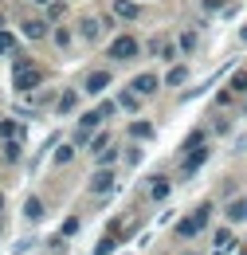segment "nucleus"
<instances>
[{
	"instance_id": "1",
	"label": "nucleus",
	"mask_w": 247,
	"mask_h": 255,
	"mask_svg": "<svg viewBox=\"0 0 247 255\" xmlns=\"http://www.w3.org/2000/svg\"><path fill=\"white\" fill-rule=\"evenodd\" d=\"M43 83V71L35 63H28V59H16V71H12V87L20 91V95H28V91H35Z\"/></svg>"
},
{
	"instance_id": "2",
	"label": "nucleus",
	"mask_w": 247,
	"mask_h": 255,
	"mask_svg": "<svg viewBox=\"0 0 247 255\" xmlns=\"http://www.w3.org/2000/svg\"><path fill=\"white\" fill-rule=\"evenodd\" d=\"M98 126H102V110H87V114L79 118V126H75V145L87 149V145L94 141V133H102Z\"/></svg>"
},
{
	"instance_id": "3",
	"label": "nucleus",
	"mask_w": 247,
	"mask_h": 255,
	"mask_svg": "<svg viewBox=\"0 0 247 255\" xmlns=\"http://www.w3.org/2000/svg\"><path fill=\"white\" fill-rule=\"evenodd\" d=\"M114 63H129V59H137L141 55V43L133 39V35H118L114 43H110V51H106Z\"/></svg>"
},
{
	"instance_id": "4",
	"label": "nucleus",
	"mask_w": 247,
	"mask_h": 255,
	"mask_svg": "<svg viewBox=\"0 0 247 255\" xmlns=\"http://www.w3.org/2000/svg\"><path fill=\"white\" fill-rule=\"evenodd\" d=\"M114 185H118V173L114 169H94L91 181H87V192L91 196H106V192H114Z\"/></svg>"
},
{
	"instance_id": "5",
	"label": "nucleus",
	"mask_w": 247,
	"mask_h": 255,
	"mask_svg": "<svg viewBox=\"0 0 247 255\" xmlns=\"http://www.w3.org/2000/svg\"><path fill=\"white\" fill-rule=\"evenodd\" d=\"M129 91H133L137 98H153L157 91H161V79H157L153 71H141V75H137V79L129 83Z\"/></svg>"
},
{
	"instance_id": "6",
	"label": "nucleus",
	"mask_w": 247,
	"mask_h": 255,
	"mask_svg": "<svg viewBox=\"0 0 247 255\" xmlns=\"http://www.w3.org/2000/svg\"><path fill=\"white\" fill-rule=\"evenodd\" d=\"M110 83H114V79H110V71H91V75L83 79V91H87V95H102Z\"/></svg>"
},
{
	"instance_id": "7",
	"label": "nucleus",
	"mask_w": 247,
	"mask_h": 255,
	"mask_svg": "<svg viewBox=\"0 0 247 255\" xmlns=\"http://www.w3.org/2000/svg\"><path fill=\"white\" fill-rule=\"evenodd\" d=\"M208 153H212L208 145H204V149H196V153H188V157H185V165H181V173H185V177H192V173H196V169H200V165L208 161Z\"/></svg>"
},
{
	"instance_id": "8",
	"label": "nucleus",
	"mask_w": 247,
	"mask_h": 255,
	"mask_svg": "<svg viewBox=\"0 0 247 255\" xmlns=\"http://www.w3.org/2000/svg\"><path fill=\"white\" fill-rule=\"evenodd\" d=\"M137 12H141L137 0H114V16L118 20H137Z\"/></svg>"
},
{
	"instance_id": "9",
	"label": "nucleus",
	"mask_w": 247,
	"mask_h": 255,
	"mask_svg": "<svg viewBox=\"0 0 247 255\" xmlns=\"http://www.w3.org/2000/svg\"><path fill=\"white\" fill-rule=\"evenodd\" d=\"M129 137H133V141H149V137H153V126H149L145 118H133V122H129Z\"/></svg>"
},
{
	"instance_id": "10",
	"label": "nucleus",
	"mask_w": 247,
	"mask_h": 255,
	"mask_svg": "<svg viewBox=\"0 0 247 255\" xmlns=\"http://www.w3.org/2000/svg\"><path fill=\"white\" fill-rule=\"evenodd\" d=\"M196 232H204V228L196 224V216H185V220H177V240H192Z\"/></svg>"
},
{
	"instance_id": "11",
	"label": "nucleus",
	"mask_w": 247,
	"mask_h": 255,
	"mask_svg": "<svg viewBox=\"0 0 247 255\" xmlns=\"http://www.w3.org/2000/svg\"><path fill=\"white\" fill-rule=\"evenodd\" d=\"M79 35H83V39H98V35H102V20H94V16L79 20Z\"/></svg>"
},
{
	"instance_id": "12",
	"label": "nucleus",
	"mask_w": 247,
	"mask_h": 255,
	"mask_svg": "<svg viewBox=\"0 0 247 255\" xmlns=\"http://www.w3.org/2000/svg\"><path fill=\"white\" fill-rule=\"evenodd\" d=\"M20 133H24V126H20L16 118H4V122H0V137H4V141H16Z\"/></svg>"
},
{
	"instance_id": "13",
	"label": "nucleus",
	"mask_w": 247,
	"mask_h": 255,
	"mask_svg": "<svg viewBox=\"0 0 247 255\" xmlns=\"http://www.w3.org/2000/svg\"><path fill=\"white\" fill-rule=\"evenodd\" d=\"M24 216H28L31 224L43 220V200H39V196H28V204H24Z\"/></svg>"
},
{
	"instance_id": "14",
	"label": "nucleus",
	"mask_w": 247,
	"mask_h": 255,
	"mask_svg": "<svg viewBox=\"0 0 247 255\" xmlns=\"http://www.w3.org/2000/svg\"><path fill=\"white\" fill-rule=\"evenodd\" d=\"M75 106H79V91H63L55 110H59V114H75Z\"/></svg>"
},
{
	"instance_id": "15",
	"label": "nucleus",
	"mask_w": 247,
	"mask_h": 255,
	"mask_svg": "<svg viewBox=\"0 0 247 255\" xmlns=\"http://www.w3.org/2000/svg\"><path fill=\"white\" fill-rule=\"evenodd\" d=\"M43 35H47L43 20H24V39H43Z\"/></svg>"
},
{
	"instance_id": "16",
	"label": "nucleus",
	"mask_w": 247,
	"mask_h": 255,
	"mask_svg": "<svg viewBox=\"0 0 247 255\" xmlns=\"http://www.w3.org/2000/svg\"><path fill=\"white\" fill-rule=\"evenodd\" d=\"M196 149H204V129H192L181 145V153H196Z\"/></svg>"
},
{
	"instance_id": "17",
	"label": "nucleus",
	"mask_w": 247,
	"mask_h": 255,
	"mask_svg": "<svg viewBox=\"0 0 247 255\" xmlns=\"http://www.w3.org/2000/svg\"><path fill=\"white\" fill-rule=\"evenodd\" d=\"M228 220H232V224H244L247 220V200H232V204H228Z\"/></svg>"
},
{
	"instance_id": "18",
	"label": "nucleus",
	"mask_w": 247,
	"mask_h": 255,
	"mask_svg": "<svg viewBox=\"0 0 247 255\" xmlns=\"http://www.w3.org/2000/svg\"><path fill=\"white\" fill-rule=\"evenodd\" d=\"M118 106H122V110H129V114H133V110L141 106V98L133 95V91H118Z\"/></svg>"
},
{
	"instance_id": "19",
	"label": "nucleus",
	"mask_w": 247,
	"mask_h": 255,
	"mask_svg": "<svg viewBox=\"0 0 247 255\" xmlns=\"http://www.w3.org/2000/svg\"><path fill=\"white\" fill-rule=\"evenodd\" d=\"M185 79H188V67H185V63H177L173 71H169V75H165V83H169V87H181Z\"/></svg>"
},
{
	"instance_id": "20",
	"label": "nucleus",
	"mask_w": 247,
	"mask_h": 255,
	"mask_svg": "<svg viewBox=\"0 0 247 255\" xmlns=\"http://www.w3.org/2000/svg\"><path fill=\"white\" fill-rule=\"evenodd\" d=\"M87 149H91V153H106V149H110V133H106V129H102V133H94V141L87 145Z\"/></svg>"
},
{
	"instance_id": "21",
	"label": "nucleus",
	"mask_w": 247,
	"mask_h": 255,
	"mask_svg": "<svg viewBox=\"0 0 247 255\" xmlns=\"http://www.w3.org/2000/svg\"><path fill=\"white\" fill-rule=\"evenodd\" d=\"M232 95H247V71H232Z\"/></svg>"
},
{
	"instance_id": "22",
	"label": "nucleus",
	"mask_w": 247,
	"mask_h": 255,
	"mask_svg": "<svg viewBox=\"0 0 247 255\" xmlns=\"http://www.w3.org/2000/svg\"><path fill=\"white\" fill-rule=\"evenodd\" d=\"M149 196H153V200H165V196H169V181H165V177H157L153 185H149Z\"/></svg>"
},
{
	"instance_id": "23",
	"label": "nucleus",
	"mask_w": 247,
	"mask_h": 255,
	"mask_svg": "<svg viewBox=\"0 0 247 255\" xmlns=\"http://www.w3.org/2000/svg\"><path fill=\"white\" fill-rule=\"evenodd\" d=\"M114 248H118V244H114V236H102V240L94 244V255H114Z\"/></svg>"
},
{
	"instance_id": "24",
	"label": "nucleus",
	"mask_w": 247,
	"mask_h": 255,
	"mask_svg": "<svg viewBox=\"0 0 247 255\" xmlns=\"http://www.w3.org/2000/svg\"><path fill=\"white\" fill-rule=\"evenodd\" d=\"M71 157H75V145H59V149L51 153V161H55V165H67Z\"/></svg>"
},
{
	"instance_id": "25",
	"label": "nucleus",
	"mask_w": 247,
	"mask_h": 255,
	"mask_svg": "<svg viewBox=\"0 0 247 255\" xmlns=\"http://www.w3.org/2000/svg\"><path fill=\"white\" fill-rule=\"evenodd\" d=\"M192 216H196L200 228H208V220H212V204H196V212H192Z\"/></svg>"
},
{
	"instance_id": "26",
	"label": "nucleus",
	"mask_w": 247,
	"mask_h": 255,
	"mask_svg": "<svg viewBox=\"0 0 247 255\" xmlns=\"http://www.w3.org/2000/svg\"><path fill=\"white\" fill-rule=\"evenodd\" d=\"M212 244H216L220 252H228V248H232V232H228V228H220L216 236H212Z\"/></svg>"
},
{
	"instance_id": "27",
	"label": "nucleus",
	"mask_w": 247,
	"mask_h": 255,
	"mask_svg": "<svg viewBox=\"0 0 247 255\" xmlns=\"http://www.w3.org/2000/svg\"><path fill=\"white\" fill-rule=\"evenodd\" d=\"M114 161H118V145H110L106 153H98V169H110Z\"/></svg>"
},
{
	"instance_id": "28",
	"label": "nucleus",
	"mask_w": 247,
	"mask_h": 255,
	"mask_svg": "<svg viewBox=\"0 0 247 255\" xmlns=\"http://www.w3.org/2000/svg\"><path fill=\"white\" fill-rule=\"evenodd\" d=\"M8 47H16V35H12V32H0V55H4Z\"/></svg>"
},
{
	"instance_id": "29",
	"label": "nucleus",
	"mask_w": 247,
	"mask_h": 255,
	"mask_svg": "<svg viewBox=\"0 0 247 255\" xmlns=\"http://www.w3.org/2000/svg\"><path fill=\"white\" fill-rule=\"evenodd\" d=\"M4 157L16 161V157H20V145H16V141H4Z\"/></svg>"
},
{
	"instance_id": "30",
	"label": "nucleus",
	"mask_w": 247,
	"mask_h": 255,
	"mask_svg": "<svg viewBox=\"0 0 247 255\" xmlns=\"http://www.w3.org/2000/svg\"><path fill=\"white\" fill-rule=\"evenodd\" d=\"M181 47H185V51H192V47H196V32H185V35H181Z\"/></svg>"
},
{
	"instance_id": "31",
	"label": "nucleus",
	"mask_w": 247,
	"mask_h": 255,
	"mask_svg": "<svg viewBox=\"0 0 247 255\" xmlns=\"http://www.w3.org/2000/svg\"><path fill=\"white\" fill-rule=\"evenodd\" d=\"M55 43H59V47H67V43H71V32H67V28H55Z\"/></svg>"
},
{
	"instance_id": "32",
	"label": "nucleus",
	"mask_w": 247,
	"mask_h": 255,
	"mask_svg": "<svg viewBox=\"0 0 247 255\" xmlns=\"http://www.w3.org/2000/svg\"><path fill=\"white\" fill-rule=\"evenodd\" d=\"M75 232H79V216H71V220L63 224V236H75Z\"/></svg>"
},
{
	"instance_id": "33",
	"label": "nucleus",
	"mask_w": 247,
	"mask_h": 255,
	"mask_svg": "<svg viewBox=\"0 0 247 255\" xmlns=\"http://www.w3.org/2000/svg\"><path fill=\"white\" fill-rule=\"evenodd\" d=\"M35 4H47V8H51V4H55V0H35Z\"/></svg>"
},
{
	"instance_id": "34",
	"label": "nucleus",
	"mask_w": 247,
	"mask_h": 255,
	"mask_svg": "<svg viewBox=\"0 0 247 255\" xmlns=\"http://www.w3.org/2000/svg\"><path fill=\"white\" fill-rule=\"evenodd\" d=\"M240 39H244V43H247V28H244V32H240Z\"/></svg>"
},
{
	"instance_id": "35",
	"label": "nucleus",
	"mask_w": 247,
	"mask_h": 255,
	"mask_svg": "<svg viewBox=\"0 0 247 255\" xmlns=\"http://www.w3.org/2000/svg\"><path fill=\"white\" fill-rule=\"evenodd\" d=\"M0 208H4V196H0Z\"/></svg>"
},
{
	"instance_id": "36",
	"label": "nucleus",
	"mask_w": 247,
	"mask_h": 255,
	"mask_svg": "<svg viewBox=\"0 0 247 255\" xmlns=\"http://www.w3.org/2000/svg\"><path fill=\"white\" fill-rule=\"evenodd\" d=\"M240 255H247V252H240Z\"/></svg>"
},
{
	"instance_id": "37",
	"label": "nucleus",
	"mask_w": 247,
	"mask_h": 255,
	"mask_svg": "<svg viewBox=\"0 0 247 255\" xmlns=\"http://www.w3.org/2000/svg\"><path fill=\"white\" fill-rule=\"evenodd\" d=\"M0 122H4V118H0Z\"/></svg>"
}]
</instances>
